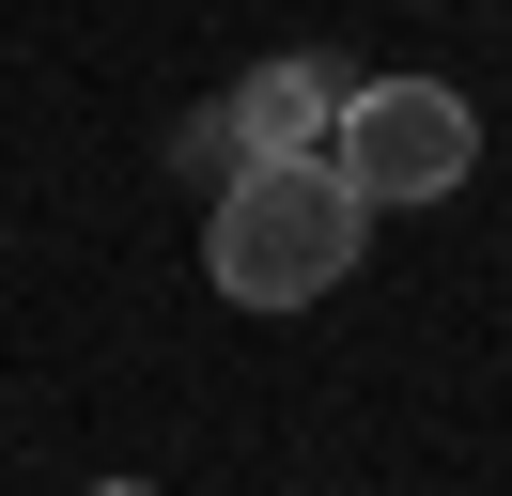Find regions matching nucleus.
Returning <instances> with one entry per match:
<instances>
[{
	"instance_id": "obj_1",
	"label": "nucleus",
	"mask_w": 512,
	"mask_h": 496,
	"mask_svg": "<svg viewBox=\"0 0 512 496\" xmlns=\"http://www.w3.org/2000/svg\"><path fill=\"white\" fill-rule=\"evenodd\" d=\"M357 248H373V202L342 186V155H249V171L218 186V217H202V279H218L233 310L342 295Z\"/></svg>"
},
{
	"instance_id": "obj_2",
	"label": "nucleus",
	"mask_w": 512,
	"mask_h": 496,
	"mask_svg": "<svg viewBox=\"0 0 512 496\" xmlns=\"http://www.w3.org/2000/svg\"><path fill=\"white\" fill-rule=\"evenodd\" d=\"M326 155H342V186L357 202H450V186L481 171V109L450 78H357L342 109H326Z\"/></svg>"
},
{
	"instance_id": "obj_3",
	"label": "nucleus",
	"mask_w": 512,
	"mask_h": 496,
	"mask_svg": "<svg viewBox=\"0 0 512 496\" xmlns=\"http://www.w3.org/2000/svg\"><path fill=\"white\" fill-rule=\"evenodd\" d=\"M326 109H342L326 62H264V78L233 93V140H249V155H326Z\"/></svg>"
},
{
	"instance_id": "obj_4",
	"label": "nucleus",
	"mask_w": 512,
	"mask_h": 496,
	"mask_svg": "<svg viewBox=\"0 0 512 496\" xmlns=\"http://www.w3.org/2000/svg\"><path fill=\"white\" fill-rule=\"evenodd\" d=\"M94 496H140V481H94Z\"/></svg>"
}]
</instances>
